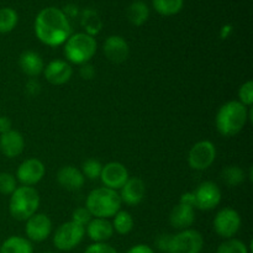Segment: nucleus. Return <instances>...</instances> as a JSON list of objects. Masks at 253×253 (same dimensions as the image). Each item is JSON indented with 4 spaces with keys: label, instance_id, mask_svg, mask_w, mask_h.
Returning <instances> with one entry per match:
<instances>
[{
    "label": "nucleus",
    "instance_id": "nucleus-1",
    "mask_svg": "<svg viewBox=\"0 0 253 253\" xmlns=\"http://www.w3.org/2000/svg\"><path fill=\"white\" fill-rule=\"evenodd\" d=\"M35 34L46 46H61L72 35L68 16L58 7H44L35 20Z\"/></svg>",
    "mask_w": 253,
    "mask_h": 253
},
{
    "label": "nucleus",
    "instance_id": "nucleus-2",
    "mask_svg": "<svg viewBox=\"0 0 253 253\" xmlns=\"http://www.w3.org/2000/svg\"><path fill=\"white\" fill-rule=\"evenodd\" d=\"M252 119V108H247L237 100H231L220 106L215 124L220 135L231 137L237 135Z\"/></svg>",
    "mask_w": 253,
    "mask_h": 253
},
{
    "label": "nucleus",
    "instance_id": "nucleus-3",
    "mask_svg": "<svg viewBox=\"0 0 253 253\" xmlns=\"http://www.w3.org/2000/svg\"><path fill=\"white\" fill-rule=\"evenodd\" d=\"M120 195L116 190L109 189L106 187L96 188L91 190L86 197L85 208L91 216L99 219H110L115 216L121 208Z\"/></svg>",
    "mask_w": 253,
    "mask_h": 253
},
{
    "label": "nucleus",
    "instance_id": "nucleus-4",
    "mask_svg": "<svg viewBox=\"0 0 253 253\" xmlns=\"http://www.w3.org/2000/svg\"><path fill=\"white\" fill-rule=\"evenodd\" d=\"M40 207V194L34 187H17L10 197L9 211L15 220L26 221L37 212Z\"/></svg>",
    "mask_w": 253,
    "mask_h": 253
},
{
    "label": "nucleus",
    "instance_id": "nucleus-5",
    "mask_svg": "<svg viewBox=\"0 0 253 253\" xmlns=\"http://www.w3.org/2000/svg\"><path fill=\"white\" fill-rule=\"evenodd\" d=\"M96 41L93 36L79 32L69 36V39L64 42V56L71 63L73 64H85L95 56L96 53Z\"/></svg>",
    "mask_w": 253,
    "mask_h": 253
},
{
    "label": "nucleus",
    "instance_id": "nucleus-6",
    "mask_svg": "<svg viewBox=\"0 0 253 253\" xmlns=\"http://www.w3.org/2000/svg\"><path fill=\"white\" fill-rule=\"evenodd\" d=\"M85 235V227L74 221L62 224L53 235V245L59 251H72L79 246Z\"/></svg>",
    "mask_w": 253,
    "mask_h": 253
},
{
    "label": "nucleus",
    "instance_id": "nucleus-7",
    "mask_svg": "<svg viewBox=\"0 0 253 253\" xmlns=\"http://www.w3.org/2000/svg\"><path fill=\"white\" fill-rule=\"evenodd\" d=\"M203 247V235L197 230L187 229L170 236L167 253H200Z\"/></svg>",
    "mask_w": 253,
    "mask_h": 253
},
{
    "label": "nucleus",
    "instance_id": "nucleus-8",
    "mask_svg": "<svg viewBox=\"0 0 253 253\" xmlns=\"http://www.w3.org/2000/svg\"><path fill=\"white\" fill-rule=\"evenodd\" d=\"M216 158V148L211 141H199L195 143L188 155L189 167L194 170H207Z\"/></svg>",
    "mask_w": 253,
    "mask_h": 253
},
{
    "label": "nucleus",
    "instance_id": "nucleus-9",
    "mask_svg": "<svg viewBox=\"0 0 253 253\" xmlns=\"http://www.w3.org/2000/svg\"><path fill=\"white\" fill-rule=\"evenodd\" d=\"M214 230L222 239H232L241 227V216L236 210L224 208L214 217Z\"/></svg>",
    "mask_w": 253,
    "mask_h": 253
},
{
    "label": "nucleus",
    "instance_id": "nucleus-10",
    "mask_svg": "<svg viewBox=\"0 0 253 253\" xmlns=\"http://www.w3.org/2000/svg\"><path fill=\"white\" fill-rule=\"evenodd\" d=\"M194 208L199 210H212L221 202V190L214 182H204L193 192Z\"/></svg>",
    "mask_w": 253,
    "mask_h": 253
},
{
    "label": "nucleus",
    "instance_id": "nucleus-11",
    "mask_svg": "<svg viewBox=\"0 0 253 253\" xmlns=\"http://www.w3.org/2000/svg\"><path fill=\"white\" fill-rule=\"evenodd\" d=\"M25 232L29 241L42 242L52 232V221L46 214H35L26 220Z\"/></svg>",
    "mask_w": 253,
    "mask_h": 253
},
{
    "label": "nucleus",
    "instance_id": "nucleus-12",
    "mask_svg": "<svg viewBox=\"0 0 253 253\" xmlns=\"http://www.w3.org/2000/svg\"><path fill=\"white\" fill-rule=\"evenodd\" d=\"M44 173L46 168L41 161L37 158H29L19 166L16 170V178L22 185L32 187L44 177Z\"/></svg>",
    "mask_w": 253,
    "mask_h": 253
},
{
    "label": "nucleus",
    "instance_id": "nucleus-13",
    "mask_svg": "<svg viewBox=\"0 0 253 253\" xmlns=\"http://www.w3.org/2000/svg\"><path fill=\"white\" fill-rule=\"evenodd\" d=\"M100 179L106 188L113 190L121 189L128 180V170L120 162H109L103 166Z\"/></svg>",
    "mask_w": 253,
    "mask_h": 253
},
{
    "label": "nucleus",
    "instance_id": "nucleus-14",
    "mask_svg": "<svg viewBox=\"0 0 253 253\" xmlns=\"http://www.w3.org/2000/svg\"><path fill=\"white\" fill-rule=\"evenodd\" d=\"M103 51L106 58L113 63H123L130 54V47L124 37L113 35L105 40L103 44Z\"/></svg>",
    "mask_w": 253,
    "mask_h": 253
},
{
    "label": "nucleus",
    "instance_id": "nucleus-15",
    "mask_svg": "<svg viewBox=\"0 0 253 253\" xmlns=\"http://www.w3.org/2000/svg\"><path fill=\"white\" fill-rule=\"evenodd\" d=\"M43 74L46 81L53 85H63L73 76V68L68 62L56 59L44 67Z\"/></svg>",
    "mask_w": 253,
    "mask_h": 253
},
{
    "label": "nucleus",
    "instance_id": "nucleus-16",
    "mask_svg": "<svg viewBox=\"0 0 253 253\" xmlns=\"http://www.w3.org/2000/svg\"><path fill=\"white\" fill-rule=\"evenodd\" d=\"M120 192V199L121 203L135 207L138 205L145 198L146 187L145 183L140 179V178H128L127 182L124 184Z\"/></svg>",
    "mask_w": 253,
    "mask_h": 253
},
{
    "label": "nucleus",
    "instance_id": "nucleus-17",
    "mask_svg": "<svg viewBox=\"0 0 253 253\" xmlns=\"http://www.w3.org/2000/svg\"><path fill=\"white\" fill-rule=\"evenodd\" d=\"M25 147V140L19 131L10 130L0 135V151L7 158H15L21 155Z\"/></svg>",
    "mask_w": 253,
    "mask_h": 253
},
{
    "label": "nucleus",
    "instance_id": "nucleus-18",
    "mask_svg": "<svg viewBox=\"0 0 253 253\" xmlns=\"http://www.w3.org/2000/svg\"><path fill=\"white\" fill-rule=\"evenodd\" d=\"M57 182L66 190L76 192V190L82 189L85 178L78 168L73 166H66V167H62L57 173Z\"/></svg>",
    "mask_w": 253,
    "mask_h": 253
},
{
    "label": "nucleus",
    "instance_id": "nucleus-19",
    "mask_svg": "<svg viewBox=\"0 0 253 253\" xmlns=\"http://www.w3.org/2000/svg\"><path fill=\"white\" fill-rule=\"evenodd\" d=\"M86 235L94 244H101L110 240L114 235V229L111 222L108 219H99L94 217L86 225Z\"/></svg>",
    "mask_w": 253,
    "mask_h": 253
},
{
    "label": "nucleus",
    "instance_id": "nucleus-20",
    "mask_svg": "<svg viewBox=\"0 0 253 253\" xmlns=\"http://www.w3.org/2000/svg\"><path fill=\"white\" fill-rule=\"evenodd\" d=\"M195 211L194 208L179 203L172 209L169 215V222L174 229L187 230L194 224Z\"/></svg>",
    "mask_w": 253,
    "mask_h": 253
},
{
    "label": "nucleus",
    "instance_id": "nucleus-21",
    "mask_svg": "<svg viewBox=\"0 0 253 253\" xmlns=\"http://www.w3.org/2000/svg\"><path fill=\"white\" fill-rule=\"evenodd\" d=\"M19 64L21 71L24 72L26 76L32 77V78L40 76V74L43 72L44 68V63L42 57L40 56L37 52L34 51H25L24 53L20 56Z\"/></svg>",
    "mask_w": 253,
    "mask_h": 253
},
{
    "label": "nucleus",
    "instance_id": "nucleus-22",
    "mask_svg": "<svg viewBox=\"0 0 253 253\" xmlns=\"http://www.w3.org/2000/svg\"><path fill=\"white\" fill-rule=\"evenodd\" d=\"M0 253H34V247L25 237L10 236L0 246Z\"/></svg>",
    "mask_w": 253,
    "mask_h": 253
},
{
    "label": "nucleus",
    "instance_id": "nucleus-23",
    "mask_svg": "<svg viewBox=\"0 0 253 253\" xmlns=\"http://www.w3.org/2000/svg\"><path fill=\"white\" fill-rule=\"evenodd\" d=\"M128 21L135 26H141L150 17V9L143 1H133L126 10Z\"/></svg>",
    "mask_w": 253,
    "mask_h": 253
},
{
    "label": "nucleus",
    "instance_id": "nucleus-24",
    "mask_svg": "<svg viewBox=\"0 0 253 253\" xmlns=\"http://www.w3.org/2000/svg\"><path fill=\"white\" fill-rule=\"evenodd\" d=\"M111 225H113L114 232H118L119 235H127L132 231L135 221H133V217L130 212L119 210L114 216Z\"/></svg>",
    "mask_w": 253,
    "mask_h": 253
},
{
    "label": "nucleus",
    "instance_id": "nucleus-25",
    "mask_svg": "<svg viewBox=\"0 0 253 253\" xmlns=\"http://www.w3.org/2000/svg\"><path fill=\"white\" fill-rule=\"evenodd\" d=\"M153 7L163 16H172L183 9L184 0H152Z\"/></svg>",
    "mask_w": 253,
    "mask_h": 253
},
{
    "label": "nucleus",
    "instance_id": "nucleus-26",
    "mask_svg": "<svg viewBox=\"0 0 253 253\" xmlns=\"http://www.w3.org/2000/svg\"><path fill=\"white\" fill-rule=\"evenodd\" d=\"M19 16L11 7L0 9V34H9L16 27Z\"/></svg>",
    "mask_w": 253,
    "mask_h": 253
},
{
    "label": "nucleus",
    "instance_id": "nucleus-27",
    "mask_svg": "<svg viewBox=\"0 0 253 253\" xmlns=\"http://www.w3.org/2000/svg\"><path fill=\"white\" fill-rule=\"evenodd\" d=\"M82 25L85 27V34L93 36V35L98 34L101 29L100 17L98 16V14L94 10L86 9L84 10L83 16H82Z\"/></svg>",
    "mask_w": 253,
    "mask_h": 253
},
{
    "label": "nucleus",
    "instance_id": "nucleus-28",
    "mask_svg": "<svg viewBox=\"0 0 253 253\" xmlns=\"http://www.w3.org/2000/svg\"><path fill=\"white\" fill-rule=\"evenodd\" d=\"M222 180L229 187H237L245 180V172L237 166H229L222 170Z\"/></svg>",
    "mask_w": 253,
    "mask_h": 253
},
{
    "label": "nucleus",
    "instance_id": "nucleus-29",
    "mask_svg": "<svg viewBox=\"0 0 253 253\" xmlns=\"http://www.w3.org/2000/svg\"><path fill=\"white\" fill-rule=\"evenodd\" d=\"M216 253H250L246 244L236 239H229L217 247Z\"/></svg>",
    "mask_w": 253,
    "mask_h": 253
},
{
    "label": "nucleus",
    "instance_id": "nucleus-30",
    "mask_svg": "<svg viewBox=\"0 0 253 253\" xmlns=\"http://www.w3.org/2000/svg\"><path fill=\"white\" fill-rule=\"evenodd\" d=\"M101 169H103V165L96 160H88L82 166V173L84 178H89L91 180L100 178Z\"/></svg>",
    "mask_w": 253,
    "mask_h": 253
},
{
    "label": "nucleus",
    "instance_id": "nucleus-31",
    "mask_svg": "<svg viewBox=\"0 0 253 253\" xmlns=\"http://www.w3.org/2000/svg\"><path fill=\"white\" fill-rule=\"evenodd\" d=\"M16 178L6 172L0 173V193L4 195H11L16 189Z\"/></svg>",
    "mask_w": 253,
    "mask_h": 253
},
{
    "label": "nucleus",
    "instance_id": "nucleus-32",
    "mask_svg": "<svg viewBox=\"0 0 253 253\" xmlns=\"http://www.w3.org/2000/svg\"><path fill=\"white\" fill-rule=\"evenodd\" d=\"M240 103L244 104L247 108H251L253 104V82L249 81L242 84L239 89Z\"/></svg>",
    "mask_w": 253,
    "mask_h": 253
},
{
    "label": "nucleus",
    "instance_id": "nucleus-33",
    "mask_svg": "<svg viewBox=\"0 0 253 253\" xmlns=\"http://www.w3.org/2000/svg\"><path fill=\"white\" fill-rule=\"evenodd\" d=\"M91 214L88 211L86 208H78L73 211L72 214V221L77 222V224L82 225V226L85 227L89 224V221L91 220Z\"/></svg>",
    "mask_w": 253,
    "mask_h": 253
},
{
    "label": "nucleus",
    "instance_id": "nucleus-34",
    "mask_svg": "<svg viewBox=\"0 0 253 253\" xmlns=\"http://www.w3.org/2000/svg\"><path fill=\"white\" fill-rule=\"evenodd\" d=\"M84 253H119L110 245L105 244V242H101V244H93L90 246L86 247V250Z\"/></svg>",
    "mask_w": 253,
    "mask_h": 253
},
{
    "label": "nucleus",
    "instance_id": "nucleus-35",
    "mask_svg": "<svg viewBox=\"0 0 253 253\" xmlns=\"http://www.w3.org/2000/svg\"><path fill=\"white\" fill-rule=\"evenodd\" d=\"M40 90H41V85H40V83L36 79H30L26 83V93L29 95H37L40 93Z\"/></svg>",
    "mask_w": 253,
    "mask_h": 253
},
{
    "label": "nucleus",
    "instance_id": "nucleus-36",
    "mask_svg": "<svg viewBox=\"0 0 253 253\" xmlns=\"http://www.w3.org/2000/svg\"><path fill=\"white\" fill-rule=\"evenodd\" d=\"M170 236H172V235H161V236L158 237L157 241H156V245H157V247L160 251L167 253L168 246H169Z\"/></svg>",
    "mask_w": 253,
    "mask_h": 253
},
{
    "label": "nucleus",
    "instance_id": "nucleus-37",
    "mask_svg": "<svg viewBox=\"0 0 253 253\" xmlns=\"http://www.w3.org/2000/svg\"><path fill=\"white\" fill-rule=\"evenodd\" d=\"M95 74V71H94V67L90 66V64L85 63L82 64L81 68V76L83 79H91Z\"/></svg>",
    "mask_w": 253,
    "mask_h": 253
},
{
    "label": "nucleus",
    "instance_id": "nucleus-38",
    "mask_svg": "<svg viewBox=\"0 0 253 253\" xmlns=\"http://www.w3.org/2000/svg\"><path fill=\"white\" fill-rule=\"evenodd\" d=\"M12 130L11 128V120L7 116H0V135Z\"/></svg>",
    "mask_w": 253,
    "mask_h": 253
},
{
    "label": "nucleus",
    "instance_id": "nucleus-39",
    "mask_svg": "<svg viewBox=\"0 0 253 253\" xmlns=\"http://www.w3.org/2000/svg\"><path fill=\"white\" fill-rule=\"evenodd\" d=\"M126 253H155L152 249L147 245H136V246L131 247Z\"/></svg>",
    "mask_w": 253,
    "mask_h": 253
},
{
    "label": "nucleus",
    "instance_id": "nucleus-40",
    "mask_svg": "<svg viewBox=\"0 0 253 253\" xmlns=\"http://www.w3.org/2000/svg\"><path fill=\"white\" fill-rule=\"evenodd\" d=\"M179 203L194 208V194H193V193H185V194L182 195Z\"/></svg>",
    "mask_w": 253,
    "mask_h": 253
},
{
    "label": "nucleus",
    "instance_id": "nucleus-41",
    "mask_svg": "<svg viewBox=\"0 0 253 253\" xmlns=\"http://www.w3.org/2000/svg\"><path fill=\"white\" fill-rule=\"evenodd\" d=\"M64 14H71V15H77V7L74 6V5H67L66 7H64Z\"/></svg>",
    "mask_w": 253,
    "mask_h": 253
},
{
    "label": "nucleus",
    "instance_id": "nucleus-42",
    "mask_svg": "<svg viewBox=\"0 0 253 253\" xmlns=\"http://www.w3.org/2000/svg\"><path fill=\"white\" fill-rule=\"evenodd\" d=\"M44 253H53V252H44Z\"/></svg>",
    "mask_w": 253,
    "mask_h": 253
}]
</instances>
